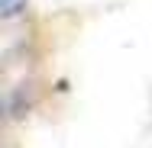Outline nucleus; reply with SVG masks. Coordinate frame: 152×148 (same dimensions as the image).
Wrapping results in <instances>:
<instances>
[]
</instances>
